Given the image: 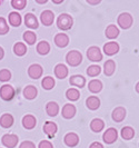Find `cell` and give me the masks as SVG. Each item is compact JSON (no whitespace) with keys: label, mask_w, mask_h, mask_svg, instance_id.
Returning <instances> with one entry per match:
<instances>
[{"label":"cell","mask_w":139,"mask_h":148,"mask_svg":"<svg viewBox=\"0 0 139 148\" xmlns=\"http://www.w3.org/2000/svg\"><path fill=\"white\" fill-rule=\"evenodd\" d=\"M89 148H103V146L100 144V143H97V141H96V143H92Z\"/></svg>","instance_id":"41"},{"label":"cell","mask_w":139,"mask_h":148,"mask_svg":"<svg viewBox=\"0 0 139 148\" xmlns=\"http://www.w3.org/2000/svg\"><path fill=\"white\" fill-rule=\"evenodd\" d=\"M37 94H38V90L35 86H32V85H30V86H27L26 88L23 89V96L25 98H27V99H34V98H36Z\"/></svg>","instance_id":"23"},{"label":"cell","mask_w":139,"mask_h":148,"mask_svg":"<svg viewBox=\"0 0 139 148\" xmlns=\"http://www.w3.org/2000/svg\"><path fill=\"white\" fill-rule=\"evenodd\" d=\"M9 31V26L5 18L0 17V35H6Z\"/></svg>","instance_id":"36"},{"label":"cell","mask_w":139,"mask_h":148,"mask_svg":"<svg viewBox=\"0 0 139 148\" xmlns=\"http://www.w3.org/2000/svg\"><path fill=\"white\" fill-rule=\"evenodd\" d=\"M125 117H126V110H125V108H123V107H117L116 109H114V111H112V119L115 121L120 123V121L124 120Z\"/></svg>","instance_id":"20"},{"label":"cell","mask_w":139,"mask_h":148,"mask_svg":"<svg viewBox=\"0 0 139 148\" xmlns=\"http://www.w3.org/2000/svg\"><path fill=\"white\" fill-rule=\"evenodd\" d=\"M57 130H58V127H57V125H56L55 123H52V121H47V123L45 124L44 132H45V134L48 135L50 138L56 135Z\"/></svg>","instance_id":"16"},{"label":"cell","mask_w":139,"mask_h":148,"mask_svg":"<svg viewBox=\"0 0 139 148\" xmlns=\"http://www.w3.org/2000/svg\"><path fill=\"white\" fill-rule=\"evenodd\" d=\"M70 85H73V86H76V87H84L85 85H86V79L80 76V75H75V76H71V78H70Z\"/></svg>","instance_id":"24"},{"label":"cell","mask_w":139,"mask_h":148,"mask_svg":"<svg viewBox=\"0 0 139 148\" xmlns=\"http://www.w3.org/2000/svg\"><path fill=\"white\" fill-rule=\"evenodd\" d=\"M118 25L123 28V29H128L130 28L132 25V17L127 12H124L118 17Z\"/></svg>","instance_id":"5"},{"label":"cell","mask_w":139,"mask_h":148,"mask_svg":"<svg viewBox=\"0 0 139 148\" xmlns=\"http://www.w3.org/2000/svg\"><path fill=\"white\" fill-rule=\"evenodd\" d=\"M46 111L50 117H55L56 115H58L59 112V106L55 101H49L46 105Z\"/></svg>","instance_id":"21"},{"label":"cell","mask_w":139,"mask_h":148,"mask_svg":"<svg viewBox=\"0 0 139 148\" xmlns=\"http://www.w3.org/2000/svg\"><path fill=\"white\" fill-rule=\"evenodd\" d=\"M19 148H36V145L30 140L22 141L21 144H20V146H19Z\"/></svg>","instance_id":"39"},{"label":"cell","mask_w":139,"mask_h":148,"mask_svg":"<svg viewBox=\"0 0 139 148\" xmlns=\"http://www.w3.org/2000/svg\"><path fill=\"white\" fill-rule=\"evenodd\" d=\"M87 57L89 60L94 61V62H97V61H100L103 59V53L100 51V49L96 46H92V47H89L87 50Z\"/></svg>","instance_id":"4"},{"label":"cell","mask_w":139,"mask_h":148,"mask_svg":"<svg viewBox=\"0 0 139 148\" xmlns=\"http://www.w3.org/2000/svg\"><path fill=\"white\" fill-rule=\"evenodd\" d=\"M61 2H62V1H57V0H56V1H53V3H61Z\"/></svg>","instance_id":"46"},{"label":"cell","mask_w":139,"mask_h":148,"mask_svg":"<svg viewBox=\"0 0 139 148\" xmlns=\"http://www.w3.org/2000/svg\"><path fill=\"white\" fill-rule=\"evenodd\" d=\"M55 44L60 48H65L69 44V37L66 34H57L55 36Z\"/></svg>","instance_id":"14"},{"label":"cell","mask_w":139,"mask_h":148,"mask_svg":"<svg viewBox=\"0 0 139 148\" xmlns=\"http://www.w3.org/2000/svg\"><path fill=\"white\" fill-rule=\"evenodd\" d=\"M62 117L66 119H71L76 115V107L71 104H66L62 107Z\"/></svg>","instance_id":"11"},{"label":"cell","mask_w":139,"mask_h":148,"mask_svg":"<svg viewBox=\"0 0 139 148\" xmlns=\"http://www.w3.org/2000/svg\"><path fill=\"white\" fill-rule=\"evenodd\" d=\"M11 78V73L8 69H1L0 70V82H6L8 80H10Z\"/></svg>","instance_id":"37"},{"label":"cell","mask_w":139,"mask_h":148,"mask_svg":"<svg viewBox=\"0 0 139 148\" xmlns=\"http://www.w3.org/2000/svg\"><path fill=\"white\" fill-rule=\"evenodd\" d=\"M100 71H101L100 67L97 66V65H91V66H89L87 68V75L90 76V77H96V76H98V75L100 74Z\"/></svg>","instance_id":"35"},{"label":"cell","mask_w":139,"mask_h":148,"mask_svg":"<svg viewBox=\"0 0 139 148\" xmlns=\"http://www.w3.org/2000/svg\"><path fill=\"white\" fill-rule=\"evenodd\" d=\"M118 138V132L115 128H109L107 129L103 135V139L106 144H112L117 140Z\"/></svg>","instance_id":"7"},{"label":"cell","mask_w":139,"mask_h":148,"mask_svg":"<svg viewBox=\"0 0 139 148\" xmlns=\"http://www.w3.org/2000/svg\"><path fill=\"white\" fill-rule=\"evenodd\" d=\"M134 136H135V130H134V128H131V127L126 126L121 129V137L124 139H126V140L131 139Z\"/></svg>","instance_id":"30"},{"label":"cell","mask_w":139,"mask_h":148,"mask_svg":"<svg viewBox=\"0 0 139 148\" xmlns=\"http://www.w3.org/2000/svg\"><path fill=\"white\" fill-rule=\"evenodd\" d=\"M37 2H38V3H46V2H47V0H45V1H40V0H38Z\"/></svg>","instance_id":"44"},{"label":"cell","mask_w":139,"mask_h":148,"mask_svg":"<svg viewBox=\"0 0 139 148\" xmlns=\"http://www.w3.org/2000/svg\"><path fill=\"white\" fill-rule=\"evenodd\" d=\"M73 17L68 14H61L57 19V26L61 30H69L73 27Z\"/></svg>","instance_id":"1"},{"label":"cell","mask_w":139,"mask_h":148,"mask_svg":"<svg viewBox=\"0 0 139 148\" xmlns=\"http://www.w3.org/2000/svg\"><path fill=\"white\" fill-rule=\"evenodd\" d=\"M55 75L59 79H64L68 76V68L64 64H58L55 67Z\"/></svg>","instance_id":"17"},{"label":"cell","mask_w":139,"mask_h":148,"mask_svg":"<svg viewBox=\"0 0 139 148\" xmlns=\"http://www.w3.org/2000/svg\"><path fill=\"white\" fill-rule=\"evenodd\" d=\"M27 5V1L26 0H12L11 1V6L15 8V9H18V10H21L26 7Z\"/></svg>","instance_id":"38"},{"label":"cell","mask_w":139,"mask_h":148,"mask_svg":"<svg viewBox=\"0 0 139 148\" xmlns=\"http://www.w3.org/2000/svg\"><path fill=\"white\" fill-rule=\"evenodd\" d=\"M105 32H106V37L107 38L114 39V38L118 37V35H119V29H118L115 25H110V26L107 27V29H106Z\"/></svg>","instance_id":"28"},{"label":"cell","mask_w":139,"mask_h":148,"mask_svg":"<svg viewBox=\"0 0 139 148\" xmlns=\"http://www.w3.org/2000/svg\"><path fill=\"white\" fill-rule=\"evenodd\" d=\"M0 125L3 128H10L14 125V117L10 114H3L0 117Z\"/></svg>","instance_id":"18"},{"label":"cell","mask_w":139,"mask_h":148,"mask_svg":"<svg viewBox=\"0 0 139 148\" xmlns=\"http://www.w3.org/2000/svg\"><path fill=\"white\" fill-rule=\"evenodd\" d=\"M0 97L6 101L11 100L15 97V88L10 85H3L0 88Z\"/></svg>","instance_id":"3"},{"label":"cell","mask_w":139,"mask_h":148,"mask_svg":"<svg viewBox=\"0 0 139 148\" xmlns=\"http://www.w3.org/2000/svg\"><path fill=\"white\" fill-rule=\"evenodd\" d=\"M37 124V119L35 116L32 115H26L23 118H22V125L26 129H34L36 127Z\"/></svg>","instance_id":"12"},{"label":"cell","mask_w":139,"mask_h":148,"mask_svg":"<svg viewBox=\"0 0 139 148\" xmlns=\"http://www.w3.org/2000/svg\"><path fill=\"white\" fill-rule=\"evenodd\" d=\"M103 51L108 56H112V55H115L119 51V45L117 42H114V41L107 42L103 46Z\"/></svg>","instance_id":"13"},{"label":"cell","mask_w":139,"mask_h":148,"mask_svg":"<svg viewBox=\"0 0 139 148\" xmlns=\"http://www.w3.org/2000/svg\"><path fill=\"white\" fill-rule=\"evenodd\" d=\"M64 141H65V144H66L67 146H69V147H75V146H77L78 143H79V137H78L77 134L69 133L65 136Z\"/></svg>","instance_id":"10"},{"label":"cell","mask_w":139,"mask_h":148,"mask_svg":"<svg viewBox=\"0 0 139 148\" xmlns=\"http://www.w3.org/2000/svg\"><path fill=\"white\" fill-rule=\"evenodd\" d=\"M103 127H105V123L99 118L92 119L91 123H90V129H91L92 132H95V133L101 132L103 129Z\"/></svg>","instance_id":"22"},{"label":"cell","mask_w":139,"mask_h":148,"mask_svg":"<svg viewBox=\"0 0 139 148\" xmlns=\"http://www.w3.org/2000/svg\"><path fill=\"white\" fill-rule=\"evenodd\" d=\"M136 90H137V92H139V82L136 85Z\"/></svg>","instance_id":"45"},{"label":"cell","mask_w":139,"mask_h":148,"mask_svg":"<svg viewBox=\"0 0 139 148\" xmlns=\"http://www.w3.org/2000/svg\"><path fill=\"white\" fill-rule=\"evenodd\" d=\"M37 51L40 55H47L48 52L50 51V45L48 44L47 41H40L39 44L37 45Z\"/></svg>","instance_id":"29"},{"label":"cell","mask_w":139,"mask_h":148,"mask_svg":"<svg viewBox=\"0 0 139 148\" xmlns=\"http://www.w3.org/2000/svg\"><path fill=\"white\" fill-rule=\"evenodd\" d=\"M3 56H5V51H3V49L0 47V60L3 58Z\"/></svg>","instance_id":"43"},{"label":"cell","mask_w":139,"mask_h":148,"mask_svg":"<svg viewBox=\"0 0 139 148\" xmlns=\"http://www.w3.org/2000/svg\"><path fill=\"white\" fill-rule=\"evenodd\" d=\"M66 96L69 100H71V101H76V100H78V99H79L80 94H79V90H78V89L70 88L66 91Z\"/></svg>","instance_id":"32"},{"label":"cell","mask_w":139,"mask_h":148,"mask_svg":"<svg viewBox=\"0 0 139 148\" xmlns=\"http://www.w3.org/2000/svg\"><path fill=\"white\" fill-rule=\"evenodd\" d=\"M88 88H89V90H90L91 92L97 94V92H99V91L103 89V84H101L100 80L94 79V80H91V82L88 84Z\"/></svg>","instance_id":"26"},{"label":"cell","mask_w":139,"mask_h":148,"mask_svg":"<svg viewBox=\"0 0 139 148\" xmlns=\"http://www.w3.org/2000/svg\"><path fill=\"white\" fill-rule=\"evenodd\" d=\"M66 61L69 66L71 67H77L79 66L82 61V55L77 50H71L67 53L66 56Z\"/></svg>","instance_id":"2"},{"label":"cell","mask_w":139,"mask_h":148,"mask_svg":"<svg viewBox=\"0 0 139 148\" xmlns=\"http://www.w3.org/2000/svg\"><path fill=\"white\" fill-rule=\"evenodd\" d=\"M89 5H98V3H100V1L98 0V1H91V0H88L87 1Z\"/></svg>","instance_id":"42"},{"label":"cell","mask_w":139,"mask_h":148,"mask_svg":"<svg viewBox=\"0 0 139 148\" xmlns=\"http://www.w3.org/2000/svg\"><path fill=\"white\" fill-rule=\"evenodd\" d=\"M38 148H53V146H52V144L50 143V141L42 140V141H40V143H39Z\"/></svg>","instance_id":"40"},{"label":"cell","mask_w":139,"mask_h":148,"mask_svg":"<svg viewBox=\"0 0 139 148\" xmlns=\"http://www.w3.org/2000/svg\"><path fill=\"white\" fill-rule=\"evenodd\" d=\"M23 40L28 45H34L37 40L36 34L32 32V31H26V32L23 34Z\"/></svg>","instance_id":"34"},{"label":"cell","mask_w":139,"mask_h":148,"mask_svg":"<svg viewBox=\"0 0 139 148\" xmlns=\"http://www.w3.org/2000/svg\"><path fill=\"white\" fill-rule=\"evenodd\" d=\"M86 105H87V107L90 110H96V109H98V108L100 107V100H99L98 97L90 96L87 98Z\"/></svg>","instance_id":"19"},{"label":"cell","mask_w":139,"mask_h":148,"mask_svg":"<svg viewBox=\"0 0 139 148\" xmlns=\"http://www.w3.org/2000/svg\"><path fill=\"white\" fill-rule=\"evenodd\" d=\"M40 20H41V23L45 26H51L53 20H55V15L51 10H45L41 12Z\"/></svg>","instance_id":"9"},{"label":"cell","mask_w":139,"mask_h":148,"mask_svg":"<svg viewBox=\"0 0 139 148\" xmlns=\"http://www.w3.org/2000/svg\"><path fill=\"white\" fill-rule=\"evenodd\" d=\"M55 79L50 77V76H48V77H45L44 79H42V82H41V86H42V88L46 89V90H50L55 87Z\"/></svg>","instance_id":"31"},{"label":"cell","mask_w":139,"mask_h":148,"mask_svg":"<svg viewBox=\"0 0 139 148\" xmlns=\"http://www.w3.org/2000/svg\"><path fill=\"white\" fill-rule=\"evenodd\" d=\"M9 23L11 25V26H14V27H19L20 25H21V16L19 15L18 12H10L9 14Z\"/></svg>","instance_id":"25"},{"label":"cell","mask_w":139,"mask_h":148,"mask_svg":"<svg viewBox=\"0 0 139 148\" xmlns=\"http://www.w3.org/2000/svg\"><path fill=\"white\" fill-rule=\"evenodd\" d=\"M25 25L28 28H31V29H37L38 26H39L36 16L34 15V14H27V15L25 16Z\"/></svg>","instance_id":"15"},{"label":"cell","mask_w":139,"mask_h":148,"mask_svg":"<svg viewBox=\"0 0 139 148\" xmlns=\"http://www.w3.org/2000/svg\"><path fill=\"white\" fill-rule=\"evenodd\" d=\"M14 52H15L17 56H23L27 52L26 45L22 44V42H17V44H15V46H14Z\"/></svg>","instance_id":"33"},{"label":"cell","mask_w":139,"mask_h":148,"mask_svg":"<svg viewBox=\"0 0 139 148\" xmlns=\"http://www.w3.org/2000/svg\"><path fill=\"white\" fill-rule=\"evenodd\" d=\"M18 136L15 135V134H7L2 137V144L6 146L7 148H15L18 144Z\"/></svg>","instance_id":"6"},{"label":"cell","mask_w":139,"mask_h":148,"mask_svg":"<svg viewBox=\"0 0 139 148\" xmlns=\"http://www.w3.org/2000/svg\"><path fill=\"white\" fill-rule=\"evenodd\" d=\"M42 73H44V69L42 67L38 64H34L28 68V75H29L30 78L32 79H38L42 76Z\"/></svg>","instance_id":"8"},{"label":"cell","mask_w":139,"mask_h":148,"mask_svg":"<svg viewBox=\"0 0 139 148\" xmlns=\"http://www.w3.org/2000/svg\"><path fill=\"white\" fill-rule=\"evenodd\" d=\"M0 3H1V2H0Z\"/></svg>","instance_id":"47"},{"label":"cell","mask_w":139,"mask_h":148,"mask_svg":"<svg viewBox=\"0 0 139 148\" xmlns=\"http://www.w3.org/2000/svg\"><path fill=\"white\" fill-rule=\"evenodd\" d=\"M115 69H116V64L114 60H107L105 62V66H103V71L106 76H111V75L115 73Z\"/></svg>","instance_id":"27"}]
</instances>
